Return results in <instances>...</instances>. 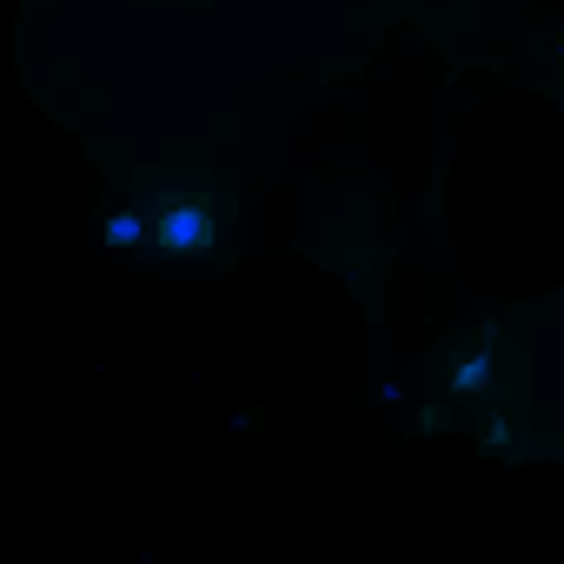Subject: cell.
Listing matches in <instances>:
<instances>
[{"label": "cell", "mask_w": 564, "mask_h": 564, "mask_svg": "<svg viewBox=\"0 0 564 564\" xmlns=\"http://www.w3.org/2000/svg\"><path fill=\"white\" fill-rule=\"evenodd\" d=\"M219 239H226V226H219V213H213V206H199V199H173V206L153 219V246H160V252H173V259L219 252Z\"/></svg>", "instance_id": "obj_1"}, {"label": "cell", "mask_w": 564, "mask_h": 564, "mask_svg": "<svg viewBox=\"0 0 564 564\" xmlns=\"http://www.w3.org/2000/svg\"><path fill=\"white\" fill-rule=\"evenodd\" d=\"M107 239H113V246H140V239H153V226H147L140 213H113V219H107Z\"/></svg>", "instance_id": "obj_2"}]
</instances>
